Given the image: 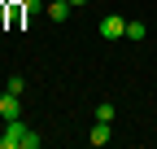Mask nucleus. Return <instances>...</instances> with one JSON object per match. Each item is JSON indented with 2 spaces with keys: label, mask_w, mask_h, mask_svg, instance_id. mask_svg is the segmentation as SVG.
<instances>
[{
  "label": "nucleus",
  "mask_w": 157,
  "mask_h": 149,
  "mask_svg": "<svg viewBox=\"0 0 157 149\" xmlns=\"http://www.w3.org/2000/svg\"><path fill=\"white\" fill-rule=\"evenodd\" d=\"M22 88H26V79H22V74H9V92H17V97H22Z\"/></svg>",
  "instance_id": "obj_9"
},
{
  "label": "nucleus",
  "mask_w": 157,
  "mask_h": 149,
  "mask_svg": "<svg viewBox=\"0 0 157 149\" xmlns=\"http://www.w3.org/2000/svg\"><path fill=\"white\" fill-rule=\"evenodd\" d=\"M0 119H22V101H17V92H5V97H0Z\"/></svg>",
  "instance_id": "obj_3"
},
{
  "label": "nucleus",
  "mask_w": 157,
  "mask_h": 149,
  "mask_svg": "<svg viewBox=\"0 0 157 149\" xmlns=\"http://www.w3.org/2000/svg\"><path fill=\"white\" fill-rule=\"evenodd\" d=\"M96 31H101L105 40H122V35H127V18H122V13H109V18H101Z\"/></svg>",
  "instance_id": "obj_2"
},
{
  "label": "nucleus",
  "mask_w": 157,
  "mask_h": 149,
  "mask_svg": "<svg viewBox=\"0 0 157 149\" xmlns=\"http://www.w3.org/2000/svg\"><path fill=\"white\" fill-rule=\"evenodd\" d=\"M127 35H131V40H144L148 26H144V22H127Z\"/></svg>",
  "instance_id": "obj_7"
},
{
  "label": "nucleus",
  "mask_w": 157,
  "mask_h": 149,
  "mask_svg": "<svg viewBox=\"0 0 157 149\" xmlns=\"http://www.w3.org/2000/svg\"><path fill=\"white\" fill-rule=\"evenodd\" d=\"M0 149H39V136L26 132V123H22V119H9L5 136H0Z\"/></svg>",
  "instance_id": "obj_1"
},
{
  "label": "nucleus",
  "mask_w": 157,
  "mask_h": 149,
  "mask_svg": "<svg viewBox=\"0 0 157 149\" xmlns=\"http://www.w3.org/2000/svg\"><path fill=\"white\" fill-rule=\"evenodd\" d=\"M44 9H48L44 0H22V13H26V18H31V13H44Z\"/></svg>",
  "instance_id": "obj_6"
},
{
  "label": "nucleus",
  "mask_w": 157,
  "mask_h": 149,
  "mask_svg": "<svg viewBox=\"0 0 157 149\" xmlns=\"http://www.w3.org/2000/svg\"><path fill=\"white\" fill-rule=\"evenodd\" d=\"M70 5H87V0H70Z\"/></svg>",
  "instance_id": "obj_10"
},
{
  "label": "nucleus",
  "mask_w": 157,
  "mask_h": 149,
  "mask_svg": "<svg viewBox=\"0 0 157 149\" xmlns=\"http://www.w3.org/2000/svg\"><path fill=\"white\" fill-rule=\"evenodd\" d=\"M87 140H92V149H101V145H109V140H113V132H109V123H101V119H96V127H92V136H87Z\"/></svg>",
  "instance_id": "obj_4"
},
{
  "label": "nucleus",
  "mask_w": 157,
  "mask_h": 149,
  "mask_svg": "<svg viewBox=\"0 0 157 149\" xmlns=\"http://www.w3.org/2000/svg\"><path fill=\"white\" fill-rule=\"evenodd\" d=\"M70 9H74V5H70V0H52V5H48L44 13L52 18V22H66V18H70Z\"/></svg>",
  "instance_id": "obj_5"
},
{
  "label": "nucleus",
  "mask_w": 157,
  "mask_h": 149,
  "mask_svg": "<svg viewBox=\"0 0 157 149\" xmlns=\"http://www.w3.org/2000/svg\"><path fill=\"white\" fill-rule=\"evenodd\" d=\"M96 119H101V123H113V105L101 101V105H96Z\"/></svg>",
  "instance_id": "obj_8"
}]
</instances>
